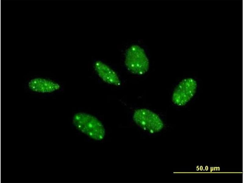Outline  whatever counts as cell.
Segmentation results:
<instances>
[{
  "label": "cell",
  "mask_w": 244,
  "mask_h": 183,
  "mask_svg": "<svg viewBox=\"0 0 244 183\" xmlns=\"http://www.w3.org/2000/svg\"><path fill=\"white\" fill-rule=\"evenodd\" d=\"M27 93L38 96L54 95L62 89L61 83L54 77L43 74H33L27 77L24 84Z\"/></svg>",
  "instance_id": "cell-1"
},
{
  "label": "cell",
  "mask_w": 244,
  "mask_h": 183,
  "mask_svg": "<svg viewBox=\"0 0 244 183\" xmlns=\"http://www.w3.org/2000/svg\"><path fill=\"white\" fill-rule=\"evenodd\" d=\"M199 81L195 76H187L180 81L173 91L172 101L178 107L190 105L195 101L199 92Z\"/></svg>",
  "instance_id": "cell-2"
},
{
  "label": "cell",
  "mask_w": 244,
  "mask_h": 183,
  "mask_svg": "<svg viewBox=\"0 0 244 183\" xmlns=\"http://www.w3.org/2000/svg\"><path fill=\"white\" fill-rule=\"evenodd\" d=\"M74 125L79 131L94 140L102 139L105 130L102 123L96 117L89 114L79 112L72 118Z\"/></svg>",
  "instance_id": "cell-3"
},
{
  "label": "cell",
  "mask_w": 244,
  "mask_h": 183,
  "mask_svg": "<svg viewBox=\"0 0 244 183\" xmlns=\"http://www.w3.org/2000/svg\"><path fill=\"white\" fill-rule=\"evenodd\" d=\"M125 63L128 70L135 74L142 75L149 69V61L144 50L137 45H133L128 48Z\"/></svg>",
  "instance_id": "cell-4"
},
{
  "label": "cell",
  "mask_w": 244,
  "mask_h": 183,
  "mask_svg": "<svg viewBox=\"0 0 244 183\" xmlns=\"http://www.w3.org/2000/svg\"><path fill=\"white\" fill-rule=\"evenodd\" d=\"M133 119L138 126L151 133L160 131L163 126L162 121L156 114L145 108L136 110Z\"/></svg>",
  "instance_id": "cell-5"
},
{
  "label": "cell",
  "mask_w": 244,
  "mask_h": 183,
  "mask_svg": "<svg viewBox=\"0 0 244 183\" xmlns=\"http://www.w3.org/2000/svg\"><path fill=\"white\" fill-rule=\"evenodd\" d=\"M94 68L99 77L104 82L115 86L120 85L121 81L117 74L108 65L100 61H97Z\"/></svg>",
  "instance_id": "cell-6"
}]
</instances>
